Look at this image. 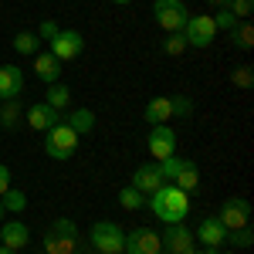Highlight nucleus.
I'll use <instances>...</instances> for the list:
<instances>
[{"label":"nucleus","instance_id":"obj_12","mask_svg":"<svg viewBox=\"0 0 254 254\" xmlns=\"http://www.w3.org/2000/svg\"><path fill=\"white\" fill-rule=\"evenodd\" d=\"M163 183H166V180H163V173H159L156 163H142V166H136V173H132V183H129V187H136L142 196H153Z\"/></svg>","mask_w":254,"mask_h":254},{"label":"nucleus","instance_id":"obj_8","mask_svg":"<svg viewBox=\"0 0 254 254\" xmlns=\"http://www.w3.org/2000/svg\"><path fill=\"white\" fill-rule=\"evenodd\" d=\"M217 220H220L227 231L248 227V224H251V203H248L244 196H231V200H224V207H220Z\"/></svg>","mask_w":254,"mask_h":254},{"label":"nucleus","instance_id":"obj_33","mask_svg":"<svg viewBox=\"0 0 254 254\" xmlns=\"http://www.w3.org/2000/svg\"><path fill=\"white\" fill-rule=\"evenodd\" d=\"M58 31H61V27L55 24V20H41V24H38V31H34V34H38L41 41H48V44H51V41L58 38Z\"/></svg>","mask_w":254,"mask_h":254},{"label":"nucleus","instance_id":"obj_7","mask_svg":"<svg viewBox=\"0 0 254 254\" xmlns=\"http://www.w3.org/2000/svg\"><path fill=\"white\" fill-rule=\"evenodd\" d=\"M146 146H149L153 163H163V159L176 156V132L170 126H153L149 136H146Z\"/></svg>","mask_w":254,"mask_h":254},{"label":"nucleus","instance_id":"obj_19","mask_svg":"<svg viewBox=\"0 0 254 254\" xmlns=\"http://www.w3.org/2000/svg\"><path fill=\"white\" fill-rule=\"evenodd\" d=\"M173 187H180L183 193H193L196 187H200V170H196V163H193V159H183L180 173L173 176Z\"/></svg>","mask_w":254,"mask_h":254},{"label":"nucleus","instance_id":"obj_29","mask_svg":"<svg viewBox=\"0 0 254 254\" xmlns=\"http://www.w3.org/2000/svg\"><path fill=\"white\" fill-rule=\"evenodd\" d=\"M224 7H227L237 20H248V17H251V10H254V0H227Z\"/></svg>","mask_w":254,"mask_h":254},{"label":"nucleus","instance_id":"obj_11","mask_svg":"<svg viewBox=\"0 0 254 254\" xmlns=\"http://www.w3.org/2000/svg\"><path fill=\"white\" fill-rule=\"evenodd\" d=\"M81 51H85V38L78 31H64L61 27L58 38L51 41V55L58 61H75V58H81Z\"/></svg>","mask_w":254,"mask_h":254},{"label":"nucleus","instance_id":"obj_27","mask_svg":"<svg viewBox=\"0 0 254 254\" xmlns=\"http://www.w3.org/2000/svg\"><path fill=\"white\" fill-rule=\"evenodd\" d=\"M227 241L234 244L237 251H248V248L254 244V231H251V224H248V227H237V231H227Z\"/></svg>","mask_w":254,"mask_h":254},{"label":"nucleus","instance_id":"obj_40","mask_svg":"<svg viewBox=\"0 0 254 254\" xmlns=\"http://www.w3.org/2000/svg\"><path fill=\"white\" fill-rule=\"evenodd\" d=\"M220 254H237V251H220Z\"/></svg>","mask_w":254,"mask_h":254},{"label":"nucleus","instance_id":"obj_16","mask_svg":"<svg viewBox=\"0 0 254 254\" xmlns=\"http://www.w3.org/2000/svg\"><path fill=\"white\" fill-rule=\"evenodd\" d=\"M193 237L200 241V244H203V248H220V244L227 241V227H224L217 217H203Z\"/></svg>","mask_w":254,"mask_h":254},{"label":"nucleus","instance_id":"obj_1","mask_svg":"<svg viewBox=\"0 0 254 254\" xmlns=\"http://www.w3.org/2000/svg\"><path fill=\"white\" fill-rule=\"evenodd\" d=\"M146 200H149L153 217H159L163 224H183L187 214H190V193H183L173 183H163L156 193L146 196Z\"/></svg>","mask_w":254,"mask_h":254},{"label":"nucleus","instance_id":"obj_13","mask_svg":"<svg viewBox=\"0 0 254 254\" xmlns=\"http://www.w3.org/2000/svg\"><path fill=\"white\" fill-rule=\"evenodd\" d=\"M0 244L10 248V251H24V248L31 244V231H27V224H24V220H7V224L0 227Z\"/></svg>","mask_w":254,"mask_h":254},{"label":"nucleus","instance_id":"obj_38","mask_svg":"<svg viewBox=\"0 0 254 254\" xmlns=\"http://www.w3.org/2000/svg\"><path fill=\"white\" fill-rule=\"evenodd\" d=\"M210 3H220V7H224V3H227V0H210Z\"/></svg>","mask_w":254,"mask_h":254},{"label":"nucleus","instance_id":"obj_6","mask_svg":"<svg viewBox=\"0 0 254 254\" xmlns=\"http://www.w3.org/2000/svg\"><path fill=\"white\" fill-rule=\"evenodd\" d=\"M183 38H187V48H210L217 38V27H214V17L207 14H190L187 27H183Z\"/></svg>","mask_w":254,"mask_h":254},{"label":"nucleus","instance_id":"obj_30","mask_svg":"<svg viewBox=\"0 0 254 254\" xmlns=\"http://www.w3.org/2000/svg\"><path fill=\"white\" fill-rule=\"evenodd\" d=\"M170 109H173V116H180V119L193 116V102H190L187 95H173L170 98Z\"/></svg>","mask_w":254,"mask_h":254},{"label":"nucleus","instance_id":"obj_37","mask_svg":"<svg viewBox=\"0 0 254 254\" xmlns=\"http://www.w3.org/2000/svg\"><path fill=\"white\" fill-rule=\"evenodd\" d=\"M3 214H7V210H3V203H0V220H3Z\"/></svg>","mask_w":254,"mask_h":254},{"label":"nucleus","instance_id":"obj_9","mask_svg":"<svg viewBox=\"0 0 254 254\" xmlns=\"http://www.w3.org/2000/svg\"><path fill=\"white\" fill-rule=\"evenodd\" d=\"M126 254H163V244H159V234L153 227H136L126 234V244H122Z\"/></svg>","mask_w":254,"mask_h":254},{"label":"nucleus","instance_id":"obj_18","mask_svg":"<svg viewBox=\"0 0 254 254\" xmlns=\"http://www.w3.org/2000/svg\"><path fill=\"white\" fill-rule=\"evenodd\" d=\"M170 116H173V109H170V98L166 95H156L153 102H146V109H142V119L149 126H166Z\"/></svg>","mask_w":254,"mask_h":254},{"label":"nucleus","instance_id":"obj_42","mask_svg":"<svg viewBox=\"0 0 254 254\" xmlns=\"http://www.w3.org/2000/svg\"><path fill=\"white\" fill-rule=\"evenodd\" d=\"M0 105H3V102H0Z\"/></svg>","mask_w":254,"mask_h":254},{"label":"nucleus","instance_id":"obj_25","mask_svg":"<svg viewBox=\"0 0 254 254\" xmlns=\"http://www.w3.org/2000/svg\"><path fill=\"white\" fill-rule=\"evenodd\" d=\"M119 203H122V210H142L146 196L139 193L136 187H122V190H119Z\"/></svg>","mask_w":254,"mask_h":254},{"label":"nucleus","instance_id":"obj_14","mask_svg":"<svg viewBox=\"0 0 254 254\" xmlns=\"http://www.w3.org/2000/svg\"><path fill=\"white\" fill-rule=\"evenodd\" d=\"M24 119H27V126H31L34 132H48L51 126H58V122H61L58 112H55L48 102H34V105L24 112Z\"/></svg>","mask_w":254,"mask_h":254},{"label":"nucleus","instance_id":"obj_32","mask_svg":"<svg viewBox=\"0 0 254 254\" xmlns=\"http://www.w3.org/2000/svg\"><path fill=\"white\" fill-rule=\"evenodd\" d=\"M234 24H237V17L227 10V7H220V10L214 14V27H217V31H231Z\"/></svg>","mask_w":254,"mask_h":254},{"label":"nucleus","instance_id":"obj_28","mask_svg":"<svg viewBox=\"0 0 254 254\" xmlns=\"http://www.w3.org/2000/svg\"><path fill=\"white\" fill-rule=\"evenodd\" d=\"M231 85H234V88H251V85H254L251 64H241V68H234V71H231Z\"/></svg>","mask_w":254,"mask_h":254},{"label":"nucleus","instance_id":"obj_34","mask_svg":"<svg viewBox=\"0 0 254 254\" xmlns=\"http://www.w3.org/2000/svg\"><path fill=\"white\" fill-rule=\"evenodd\" d=\"M7 190H10V170H7V166L0 163V196L7 193Z\"/></svg>","mask_w":254,"mask_h":254},{"label":"nucleus","instance_id":"obj_36","mask_svg":"<svg viewBox=\"0 0 254 254\" xmlns=\"http://www.w3.org/2000/svg\"><path fill=\"white\" fill-rule=\"evenodd\" d=\"M0 254H17V251H10V248H3V244H0Z\"/></svg>","mask_w":254,"mask_h":254},{"label":"nucleus","instance_id":"obj_31","mask_svg":"<svg viewBox=\"0 0 254 254\" xmlns=\"http://www.w3.org/2000/svg\"><path fill=\"white\" fill-rule=\"evenodd\" d=\"M163 51H166L170 58L183 55V51H187V38H183V34H170V38H166V44H163Z\"/></svg>","mask_w":254,"mask_h":254},{"label":"nucleus","instance_id":"obj_10","mask_svg":"<svg viewBox=\"0 0 254 254\" xmlns=\"http://www.w3.org/2000/svg\"><path fill=\"white\" fill-rule=\"evenodd\" d=\"M159 244H163L166 254H183L187 248L196 244V237H193V231H190L187 224H166V231L159 234Z\"/></svg>","mask_w":254,"mask_h":254},{"label":"nucleus","instance_id":"obj_26","mask_svg":"<svg viewBox=\"0 0 254 254\" xmlns=\"http://www.w3.org/2000/svg\"><path fill=\"white\" fill-rule=\"evenodd\" d=\"M0 203H3V210H7V214H10V210H14V214H20V210L27 207V196H24V190H14V187H10L7 193L0 196Z\"/></svg>","mask_w":254,"mask_h":254},{"label":"nucleus","instance_id":"obj_39","mask_svg":"<svg viewBox=\"0 0 254 254\" xmlns=\"http://www.w3.org/2000/svg\"><path fill=\"white\" fill-rule=\"evenodd\" d=\"M112 3H132V0H112Z\"/></svg>","mask_w":254,"mask_h":254},{"label":"nucleus","instance_id":"obj_4","mask_svg":"<svg viewBox=\"0 0 254 254\" xmlns=\"http://www.w3.org/2000/svg\"><path fill=\"white\" fill-rule=\"evenodd\" d=\"M153 14H156V24L166 34H183V27L190 20V10H187L183 0H156L153 3Z\"/></svg>","mask_w":254,"mask_h":254},{"label":"nucleus","instance_id":"obj_22","mask_svg":"<svg viewBox=\"0 0 254 254\" xmlns=\"http://www.w3.org/2000/svg\"><path fill=\"white\" fill-rule=\"evenodd\" d=\"M44 102H48L55 112H61V109H68V105H71V88H68V85H61V81H55V85H48Z\"/></svg>","mask_w":254,"mask_h":254},{"label":"nucleus","instance_id":"obj_3","mask_svg":"<svg viewBox=\"0 0 254 254\" xmlns=\"http://www.w3.org/2000/svg\"><path fill=\"white\" fill-rule=\"evenodd\" d=\"M78 139L81 136L68 126V122H58V126L48 129L44 149H48V156H51V159H71V156H75V149H78Z\"/></svg>","mask_w":254,"mask_h":254},{"label":"nucleus","instance_id":"obj_5","mask_svg":"<svg viewBox=\"0 0 254 254\" xmlns=\"http://www.w3.org/2000/svg\"><path fill=\"white\" fill-rule=\"evenodd\" d=\"M88 241H92V248L98 254H122L126 231L119 227L116 220H98L95 227H92V234H88Z\"/></svg>","mask_w":254,"mask_h":254},{"label":"nucleus","instance_id":"obj_17","mask_svg":"<svg viewBox=\"0 0 254 254\" xmlns=\"http://www.w3.org/2000/svg\"><path fill=\"white\" fill-rule=\"evenodd\" d=\"M34 75H38L44 85H55L61 78V61L51 55V51H38L34 55Z\"/></svg>","mask_w":254,"mask_h":254},{"label":"nucleus","instance_id":"obj_41","mask_svg":"<svg viewBox=\"0 0 254 254\" xmlns=\"http://www.w3.org/2000/svg\"><path fill=\"white\" fill-rule=\"evenodd\" d=\"M75 254H85V251H81V248H78V251H75Z\"/></svg>","mask_w":254,"mask_h":254},{"label":"nucleus","instance_id":"obj_15","mask_svg":"<svg viewBox=\"0 0 254 254\" xmlns=\"http://www.w3.org/2000/svg\"><path fill=\"white\" fill-rule=\"evenodd\" d=\"M24 92V71L17 64H0V102H10Z\"/></svg>","mask_w":254,"mask_h":254},{"label":"nucleus","instance_id":"obj_35","mask_svg":"<svg viewBox=\"0 0 254 254\" xmlns=\"http://www.w3.org/2000/svg\"><path fill=\"white\" fill-rule=\"evenodd\" d=\"M183 254H200V248H196V244H193V248H187V251H183Z\"/></svg>","mask_w":254,"mask_h":254},{"label":"nucleus","instance_id":"obj_23","mask_svg":"<svg viewBox=\"0 0 254 254\" xmlns=\"http://www.w3.org/2000/svg\"><path fill=\"white\" fill-rule=\"evenodd\" d=\"M41 44H44V41H41L34 31H17V34H14V48H17V55L34 58V55L41 51Z\"/></svg>","mask_w":254,"mask_h":254},{"label":"nucleus","instance_id":"obj_24","mask_svg":"<svg viewBox=\"0 0 254 254\" xmlns=\"http://www.w3.org/2000/svg\"><path fill=\"white\" fill-rule=\"evenodd\" d=\"M68 126H71L78 136H85V132H92V129H95V116H92L88 109H75L71 119H68Z\"/></svg>","mask_w":254,"mask_h":254},{"label":"nucleus","instance_id":"obj_2","mask_svg":"<svg viewBox=\"0 0 254 254\" xmlns=\"http://www.w3.org/2000/svg\"><path fill=\"white\" fill-rule=\"evenodd\" d=\"M75 251H78V227H75V220L58 217L44 234L41 254H75Z\"/></svg>","mask_w":254,"mask_h":254},{"label":"nucleus","instance_id":"obj_20","mask_svg":"<svg viewBox=\"0 0 254 254\" xmlns=\"http://www.w3.org/2000/svg\"><path fill=\"white\" fill-rule=\"evenodd\" d=\"M20 116H24V109H20L17 98L3 102V105H0V129H3V132H14L17 122H20Z\"/></svg>","mask_w":254,"mask_h":254},{"label":"nucleus","instance_id":"obj_21","mask_svg":"<svg viewBox=\"0 0 254 254\" xmlns=\"http://www.w3.org/2000/svg\"><path fill=\"white\" fill-rule=\"evenodd\" d=\"M231 41H234L237 51H251V48H254V27H251V20H237L234 27H231Z\"/></svg>","mask_w":254,"mask_h":254}]
</instances>
